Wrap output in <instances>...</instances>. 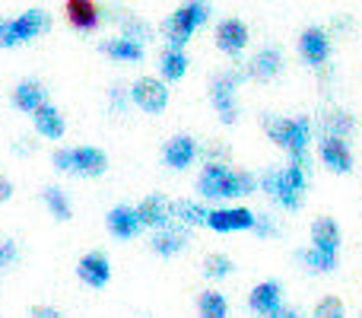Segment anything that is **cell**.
<instances>
[{
  "mask_svg": "<svg viewBox=\"0 0 362 318\" xmlns=\"http://www.w3.org/2000/svg\"><path fill=\"white\" fill-rule=\"evenodd\" d=\"M197 318H229V300H226L219 290H200Z\"/></svg>",
  "mask_w": 362,
  "mask_h": 318,
  "instance_id": "cell-30",
  "label": "cell"
},
{
  "mask_svg": "<svg viewBox=\"0 0 362 318\" xmlns=\"http://www.w3.org/2000/svg\"><path fill=\"white\" fill-rule=\"evenodd\" d=\"M280 306H283V283L280 280H274V277H270V280H261V283H255V287H251L248 309L257 318L274 315Z\"/></svg>",
  "mask_w": 362,
  "mask_h": 318,
  "instance_id": "cell-17",
  "label": "cell"
},
{
  "mask_svg": "<svg viewBox=\"0 0 362 318\" xmlns=\"http://www.w3.org/2000/svg\"><path fill=\"white\" fill-rule=\"evenodd\" d=\"M32 121H35V131L42 134L45 140H61L64 131H67V121H64L61 108L51 106V102H45L42 108H35V112H32Z\"/></svg>",
  "mask_w": 362,
  "mask_h": 318,
  "instance_id": "cell-23",
  "label": "cell"
},
{
  "mask_svg": "<svg viewBox=\"0 0 362 318\" xmlns=\"http://www.w3.org/2000/svg\"><path fill=\"white\" fill-rule=\"evenodd\" d=\"M108 172V153L99 147H74V175L83 178H99Z\"/></svg>",
  "mask_w": 362,
  "mask_h": 318,
  "instance_id": "cell-21",
  "label": "cell"
},
{
  "mask_svg": "<svg viewBox=\"0 0 362 318\" xmlns=\"http://www.w3.org/2000/svg\"><path fill=\"white\" fill-rule=\"evenodd\" d=\"M200 157V144L191 137V134H175V137L165 140L163 147V162L172 169V172H185L191 169Z\"/></svg>",
  "mask_w": 362,
  "mask_h": 318,
  "instance_id": "cell-13",
  "label": "cell"
},
{
  "mask_svg": "<svg viewBox=\"0 0 362 318\" xmlns=\"http://www.w3.org/2000/svg\"><path fill=\"white\" fill-rule=\"evenodd\" d=\"M42 200H45V207L51 210V217L61 220V223H67V220L74 217V204H70V194L64 191L61 185H45V188H42Z\"/></svg>",
  "mask_w": 362,
  "mask_h": 318,
  "instance_id": "cell-28",
  "label": "cell"
},
{
  "mask_svg": "<svg viewBox=\"0 0 362 318\" xmlns=\"http://www.w3.org/2000/svg\"><path fill=\"white\" fill-rule=\"evenodd\" d=\"M340 245H344V232L334 217H315L308 226V249L325 251V255L340 258Z\"/></svg>",
  "mask_w": 362,
  "mask_h": 318,
  "instance_id": "cell-11",
  "label": "cell"
},
{
  "mask_svg": "<svg viewBox=\"0 0 362 318\" xmlns=\"http://www.w3.org/2000/svg\"><path fill=\"white\" fill-rule=\"evenodd\" d=\"M255 236H261V239H274V236H280V223H276L270 213H257V220H255Z\"/></svg>",
  "mask_w": 362,
  "mask_h": 318,
  "instance_id": "cell-35",
  "label": "cell"
},
{
  "mask_svg": "<svg viewBox=\"0 0 362 318\" xmlns=\"http://www.w3.org/2000/svg\"><path fill=\"white\" fill-rule=\"evenodd\" d=\"M257 191V175L232 169V162H204L197 175V194L204 200H242Z\"/></svg>",
  "mask_w": 362,
  "mask_h": 318,
  "instance_id": "cell-2",
  "label": "cell"
},
{
  "mask_svg": "<svg viewBox=\"0 0 362 318\" xmlns=\"http://www.w3.org/2000/svg\"><path fill=\"white\" fill-rule=\"evenodd\" d=\"M118 23H121V35H124V38H134V42H140V45L150 38V25H146L140 16H134V13L121 10Z\"/></svg>",
  "mask_w": 362,
  "mask_h": 318,
  "instance_id": "cell-33",
  "label": "cell"
},
{
  "mask_svg": "<svg viewBox=\"0 0 362 318\" xmlns=\"http://www.w3.org/2000/svg\"><path fill=\"white\" fill-rule=\"evenodd\" d=\"M108 106H112L115 115H124L127 106H131V89H124V83H112V89H108Z\"/></svg>",
  "mask_w": 362,
  "mask_h": 318,
  "instance_id": "cell-34",
  "label": "cell"
},
{
  "mask_svg": "<svg viewBox=\"0 0 362 318\" xmlns=\"http://www.w3.org/2000/svg\"><path fill=\"white\" fill-rule=\"evenodd\" d=\"M257 191H264L280 210H299L305 204L308 191V169L296 166V162H283V166H270L257 175Z\"/></svg>",
  "mask_w": 362,
  "mask_h": 318,
  "instance_id": "cell-3",
  "label": "cell"
},
{
  "mask_svg": "<svg viewBox=\"0 0 362 318\" xmlns=\"http://www.w3.org/2000/svg\"><path fill=\"white\" fill-rule=\"evenodd\" d=\"M76 277L93 290L108 287V280H112V261H108V255L105 251H86L76 261Z\"/></svg>",
  "mask_w": 362,
  "mask_h": 318,
  "instance_id": "cell-16",
  "label": "cell"
},
{
  "mask_svg": "<svg viewBox=\"0 0 362 318\" xmlns=\"http://www.w3.org/2000/svg\"><path fill=\"white\" fill-rule=\"evenodd\" d=\"M51 166H54L57 172H74V147H57V150L51 153Z\"/></svg>",
  "mask_w": 362,
  "mask_h": 318,
  "instance_id": "cell-37",
  "label": "cell"
},
{
  "mask_svg": "<svg viewBox=\"0 0 362 318\" xmlns=\"http://www.w3.org/2000/svg\"><path fill=\"white\" fill-rule=\"evenodd\" d=\"M359 318H362V315H359Z\"/></svg>",
  "mask_w": 362,
  "mask_h": 318,
  "instance_id": "cell-43",
  "label": "cell"
},
{
  "mask_svg": "<svg viewBox=\"0 0 362 318\" xmlns=\"http://www.w3.org/2000/svg\"><path fill=\"white\" fill-rule=\"evenodd\" d=\"M13 150H16L19 157H25V153H32V150H35V144H32V140H25V137H19L16 144H13Z\"/></svg>",
  "mask_w": 362,
  "mask_h": 318,
  "instance_id": "cell-41",
  "label": "cell"
},
{
  "mask_svg": "<svg viewBox=\"0 0 362 318\" xmlns=\"http://www.w3.org/2000/svg\"><path fill=\"white\" fill-rule=\"evenodd\" d=\"M131 106L146 115H163L169 106V83L159 76H140L131 83Z\"/></svg>",
  "mask_w": 362,
  "mask_h": 318,
  "instance_id": "cell-7",
  "label": "cell"
},
{
  "mask_svg": "<svg viewBox=\"0 0 362 318\" xmlns=\"http://www.w3.org/2000/svg\"><path fill=\"white\" fill-rule=\"evenodd\" d=\"M48 29H51L48 13L45 10H25V13H19L16 19L4 23V29H0V48H16V45H25V42H32V38L45 35Z\"/></svg>",
  "mask_w": 362,
  "mask_h": 318,
  "instance_id": "cell-6",
  "label": "cell"
},
{
  "mask_svg": "<svg viewBox=\"0 0 362 318\" xmlns=\"http://www.w3.org/2000/svg\"><path fill=\"white\" fill-rule=\"evenodd\" d=\"M102 51H105L112 61H121V64H137L144 61V45L134 42V38H108V42H102Z\"/></svg>",
  "mask_w": 362,
  "mask_h": 318,
  "instance_id": "cell-27",
  "label": "cell"
},
{
  "mask_svg": "<svg viewBox=\"0 0 362 318\" xmlns=\"http://www.w3.org/2000/svg\"><path fill=\"white\" fill-rule=\"evenodd\" d=\"M315 153H318L321 166L334 175H350L356 166L353 147L346 137H315Z\"/></svg>",
  "mask_w": 362,
  "mask_h": 318,
  "instance_id": "cell-9",
  "label": "cell"
},
{
  "mask_svg": "<svg viewBox=\"0 0 362 318\" xmlns=\"http://www.w3.org/2000/svg\"><path fill=\"white\" fill-rule=\"evenodd\" d=\"M283 74V51L267 45V48L255 51L251 61L245 64V80H255V83H270Z\"/></svg>",
  "mask_w": 362,
  "mask_h": 318,
  "instance_id": "cell-12",
  "label": "cell"
},
{
  "mask_svg": "<svg viewBox=\"0 0 362 318\" xmlns=\"http://www.w3.org/2000/svg\"><path fill=\"white\" fill-rule=\"evenodd\" d=\"M296 261H299L308 274H334V271H337V264H340V258L325 255V251H315V249H308V245H305V249L296 251Z\"/></svg>",
  "mask_w": 362,
  "mask_h": 318,
  "instance_id": "cell-29",
  "label": "cell"
},
{
  "mask_svg": "<svg viewBox=\"0 0 362 318\" xmlns=\"http://www.w3.org/2000/svg\"><path fill=\"white\" fill-rule=\"evenodd\" d=\"M264 134L270 144H276L289 157V162L302 169H312V140H315V121L308 115H264L261 118Z\"/></svg>",
  "mask_w": 362,
  "mask_h": 318,
  "instance_id": "cell-1",
  "label": "cell"
},
{
  "mask_svg": "<svg viewBox=\"0 0 362 318\" xmlns=\"http://www.w3.org/2000/svg\"><path fill=\"white\" fill-rule=\"evenodd\" d=\"M19 261V242L16 239H0V271L13 268Z\"/></svg>",
  "mask_w": 362,
  "mask_h": 318,
  "instance_id": "cell-36",
  "label": "cell"
},
{
  "mask_svg": "<svg viewBox=\"0 0 362 318\" xmlns=\"http://www.w3.org/2000/svg\"><path fill=\"white\" fill-rule=\"evenodd\" d=\"M206 213H210V207L197 204V200H172V223H181L187 226V229H194V226H206Z\"/></svg>",
  "mask_w": 362,
  "mask_h": 318,
  "instance_id": "cell-26",
  "label": "cell"
},
{
  "mask_svg": "<svg viewBox=\"0 0 362 318\" xmlns=\"http://www.w3.org/2000/svg\"><path fill=\"white\" fill-rule=\"evenodd\" d=\"M245 83V67H229L210 80V106L219 115L223 125H235L238 121V86Z\"/></svg>",
  "mask_w": 362,
  "mask_h": 318,
  "instance_id": "cell-5",
  "label": "cell"
},
{
  "mask_svg": "<svg viewBox=\"0 0 362 318\" xmlns=\"http://www.w3.org/2000/svg\"><path fill=\"white\" fill-rule=\"evenodd\" d=\"M10 198H13V181L6 175H0V204H6Z\"/></svg>",
  "mask_w": 362,
  "mask_h": 318,
  "instance_id": "cell-40",
  "label": "cell"
},
{
  "mask_svg": "<svg viewBox=\"0 0 362 318\" xmlns=\"http://www.w3.org/2000/svg\"><path fill=\"white\" fill-rule=\"evenodd\" d=\"M315 131L318 137H346L350 140L356 134V118H353L346 108H337V106H327L318 112L315 118Z\"/></svg>",
  "mask_w": 362,
  "mask_h": 318,
  "instance_id": "cell-15",
  "label": "cell"
},
{
  "mask_svg": "<svg viewBox=\"0 0 362 318\" xmlns=\"http://www.w3.org/2000/svg\"><path fill=\"white\" fill-rule=\"evenodd\" d=\"M45 102H48V89H45L38 80H32V76L29 80H19L16 89H13V106L25 115H32L35 108H42Z\"/></svg>",
  "mask_w": 362,
  "mask_h": 318,
  "instance_id": "cell-24",
  "label": "cell"
},
{
  "mask_svg": "<svg viewBox=\"0 0 362 318\" xmlns=\"http://www.w3.org/2000/svg\"><path fill=\"white\" fill-rule=\"evenodd\" d=\"M308 318H350V315H346V302L340 300V296L325 293L321 300H315V306H312V312H308Z\"/></svg>",
  "mask_w": 362,
  "mask_h": 318,
  "instance_id": "cell-32",
  "label": "cell"
},
{
  "mask_svg": "<svg viewBox=\"0 0 362 318\" xmlns=\"http://www.w3.org/2000/svg\"><path fill=\"white\" fill-rule=\"evenodd\" d=\"M210 19V6L206 0H185L175 13L163 23V35L172 48H185L191 42V35L200 29V25Z\"/></svg>",
  "mask_w": 362,
  "mask_h": 318,
  "instance_id": "cell-4",
  "label": "cell"
},
{
  "mask_svg": "<svg viewBox=\"0 0 362 318\" xmlns=\"http://www.w3.org/2000/svg\"><path fill=\"white\" fill-rule=\"evenodd\" d=\"M67 23L76 32H95L102 23V10L95 0H67Z\"/></svg>",
  "mask_w": 362,
  "mask_h": 318,
  "instance_id": "cell-22",
  "label": "cell"
},
{
  "mask_svg": "<svg viewBox=\"0 0 362 318\" xmlns=\"http://www.w3.org/2000/svg\"><path fill=\"white\" fill-rule=\"evenodd\" d=\"M137 217L144 223V229H163V226L172 223V200L165 194H146L137 204Z\"/></svg>",
  "mask_w": 362,
  "mask_h": 318,
  "instance_id": "cell-20",
  "label": "cell"
},
{
  "mask_svg": "<svg viewBox=\"0 0 362 318\" xmlns=\"http://www.w3.org/2000/svg\"><path fill=\"white\" fill-rule=\"evenodd\" d=\"M185 74H187L185 48H172V45H165L163 55H159V80L178 83V80H185Z\"/></svg>",
  "mask_w": 362,
  "mask_h": 318,
  "instance_id": "cell-25",
  "label": "cell"
},
{
  "mask_svg": "<svg viewBox=\"0 0 362 318\" xmlns=\"http://www.w3.org/2000/svg\"><path fill=\"white\" fill-rule=\"evenodd\" d=\"M29 318H64V312L57 306H32V312H29Z\"/></svg>",
  "mask_w": 362,
  "mask_h": 318,
  "instance_id": "cell-38",
  "label": "cell"
},
{
  "mask_svg": "<svg viewBox=\"0 0 362 318\" xmlns=\"http://www.w3.org/2000/svg\"><path fill=\"white\" fill-rule=\"evenodd\" d=\"M255 220L257 213L251 207H242V204H223V207H210L206 213V229L219 232H245V229H255Z\"/></svg>",
  "mask_w": 362,
  "mask_h": 318,
  "instance_id": "cell-8",
  "label": "cell"
},
{
  "mask_svg": "<svg viewBox=\"0 0 362 318\" xmlns=\"http://www.w3.org/2000/svg\"><path fill=\"white\" fill-rule=\"evenodd\" d=\"M105 226L118 242H131V239H137L140 232H144V223H140V217H137V207H127V204L112 207L105 217Z\"/></svg>",
  "mask_w": 362,
  "mask_h": 318,
  "instance_id": "cell-18",
  "label": "cell"
},
{
  "mask_svg": "<svg viewBox=\"0 0 362 318\" xmlns=\"http://www.w3.org/2000/svg\"><path fill=\"white\" fill-rule=\"evenodd\" d=\"M299 57L308 67H325L331 61V32L325 25H308L299 32Z\"/></svg>",
  "mask_w": 362,
  "mask_h": 318,
  "instance_id": "cell-10",
  "label": "cell"
},
{
  "mask_svg": "<svg viewBox=\"0 0 362 318\" xmlns=\"http://www.w3.org/2000/svg\"><path fill=\"white\" fill-rule=\"evenodd\" d=\"M4 23H6V19H4V13H0V29H4Z\"/></svg>",
  "mask_w": 362,
  "mask_h": 318,
  "instance_id": "cell-42",
  "label": "cell"
},
{
  "mask_svg": "<svg viewBox=\"0 0 362 318\" xmlns=\"http://www.w3.org/2000/svg\"><path fill=\"white\" fill-rule=\"evenodd\" d=\"M248 38H251L248 25H245L242 19H235V16L223 19V23L216 25V48L223 51V55L238 57L245 48H248Z\"/></svg>",
  "mask_w": 362,
  "mask_h": 318,
  "instance_id": "cell-19",
  "label": "cell"
},
{
  "mask_svg": "<svg viewBox=\"0 0 362 318\" xmlns=\"http://www.w3.org/2000/svg\"><path fill=\"white\" fill-rule=\"evenodd\" d=\"M267 318H308V315L302 312V309H296V306H286V302H283V306L276 309L274 315H267Z\"/></svg>",
  "mask_w": 362,
  "mask_h": 318,
  "instance_id": "cell-39",
  "label": "cell"
},
{
  "mask_svg": "<svg viewBox=\"0 0 362 318\" xmlns=\"http://www.w3.org/2000/svg\"><path fill=\"white\" fill-rule=\"evenodd\" d=\"M200 271H204L206 280H226V277H232V271H235V261H232L229 255H223V251H210V255L204 258V264H200Z\"/></svg>",
  "mask_w": 362,
  "mask_h": 318,
  "instance_id": "cell-31",
  "label": "cell"
},
{
  "mask_svg": "<svg viewBox=\"0 0 362 318\" xmlns=\"http://www.w3.org/2000/svg\"><path fill=\"white\" fill-rule=\"evenodd\" d=\"M191 245V229L181 223H169L150 236V251L159 258H175Z\"/></svg>",
  "mask_w": 362,
  "mask_h": 318,
  "instance_id": "cell-14",
  "label": "cell"
}]
</instances>
